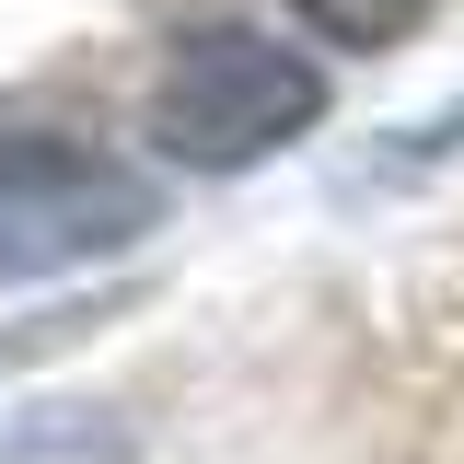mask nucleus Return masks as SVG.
<instances>
[{"mask_svg": "<svg viewBox=\"0 0 464 464\" xmlns=\"http://www.w3.org/2000/svg\"><path fill=\"white\" fill-rule=\"evenodd\" d=\"M314 116H325V70L302 47H279V35H256V24H198L151 70V151H174L198 174L267 163Z\"/></svg>", "mask_w": 464, "mask_h": 464, "instance_id": "nucleus-1", "label": "nucleus"}, {"mask_svg": "<svg viewBox=\"0 0 464 464\" xmlns=\"http://www.w3.org/2000/svg\"><path fill=\"white\" fill-rule=\"evenodd\" d=\"M151 221H163V186L140 163L58 140V128H0V290L128 256Z\"/></svg>", "mask_w": 464, "mask_h": 464, "instance_id": "nucleus-2", "label": "nucleus"}, {"mask_svg": "<svg viewBox=\"0 0 464 464\" xmlns=\"http://www.w3.org/2000/svg\"><path fill=\"white\" fill-rule=\"evenodd\" d=\"M325 47H406L418 24H430V0H290Z\"/></svg>", "mask_w": 464, "mask_h": 464, "instance_id": "nucleus-3", "label": "nucleus"}]
</instances>
